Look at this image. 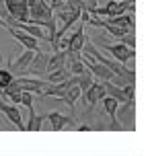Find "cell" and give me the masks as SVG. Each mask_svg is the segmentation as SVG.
Returning <instances> with one entry per match:
<instances>
[{"instance_id": "obj_1", "label": "cell", "mask_w": 148, "mask_h": 156, "mask_svg": "<svg viewBox=\"0 0 148 156\" xmlns=\"http://www.w3.org/2000/svg\"><path fill=\"white\" fill-rule=\"evenodd\" d=\"M97 43L101 47H105L113 55V60H117L119 64H125V62H130V60L136 58V49H130L124 43H105V39H97Z\"/></svg>"}, {"instance_id": "obj_2", "label": "cell", "mask_w": 148, "mask_h": 156, "mask_svg": "<svg viewBox=\"0 0 148 156\" xmlns=\"http://www.w3.org/2000/svg\"><path fill=\"white\" fill-rule=\"evenodd\" d=\"M2 4L13 19L21 21V23H29V8L25 4V0H2Z\"/></svg>"}, {"instance_id": "obj_3", "label": "cell", "mask_w": 148, "mask_h": 156, "mask_svg": "<svg viewBox=\"0 0 148 156\" xmlns=\"http://www.w3.org/2000/svg\"><path fill=\"white\" fill-rule=\"evenodd\" d=\"M47 58L49 55L45 54V51H35L33 54V60H31V64L27 66V72L25 74H29V76H45L47 74Z\"/></svg>"}, {"instance_id": "obj_4", "label": "cell", "mask_w": 148, "mask_h": 156, "mask_svg": "<svg viewBox=\"0 0 148 156\" xmlns=\"http://www.w3.org/2000/svg\"><path fill=\"white\" fill-rule=\"evenodd\" d=\"M16 82L21 86V90L31 93V94H41L43 88L47 86V82L43 78H35V76H21V78H16Z\"/></svg>"}, {"instance_id": "obj_5", "label": "cell", "mask_w": 148, "mask_h": 156, "mask_svg": "<svg viewBox=\"0 0 148 156\" xmlns=\"http://www.w3.org/2000/svg\"><path fill=\"white\" fill-rule=\"evenodd\" d=\"M0 113H4V115H6V119H10V123L15 125L16 129H21V132L25 129L23 117H21V111H19V107H13V105H8V103L0 101Z\"/></svg>"}, {"instance_id": "obj_6", "label": "cell", "mask_w": 148, "mask_h": 156, "mask_svg": "<svg viewBox=\"0 0 148 156\" xmlns=\"http://www.w3.org/2000/svg\"><path fill=\"white\" fill-rule=\"evenodd\" d=\"M85 23H78V29L72 33L70 37H68V47H66V51H76V54H82L80 49L85 45Z\"/></svg>"}, {"instance_id": "obj_7", "label": "cell", "mask_w": 148, "mask_h": 156, "mask_svg": "<svg viewBox=\"0 0 148 156\" xmlns=\"http://www.w3.org/2000/svg\"><path fill=\"white\" fill-rule=\"evenodd\" d=\"M6 31L10 33V35H13V37H15L16 41H19V43L25 47V49L39 51V41H37L35 37H31V35H27V33H23V31H19V29H10V27H8Z\"/></svg>"}, {"instance_id": "obj_8", "label": "cell", "mask_w": 148, "mask_h": 156, "mask_svg": "<svg viewBox=\"0 0 148 156\" xmlns=\"http://www.w3.org/2000/svg\"><path fill=\"white\" fill-rule=\"evenodd\" d=\"M82 97H85V103L86 107H93V105H97L99 101H103L107 94H105V88H103V84H99V82H95L88 90H85L82 93Z\"/></svg>"}, {"instance_id": "obj_9", "label": "cell", "mask_w": 148, "mask_h": 156, "mask_svg": "<svg viewBox=\"0 0 148 156\" xmlns=\"http://www.w3.org/2000/svg\"><path fill=\"white\" fill-rule=\"evenodd\" d=\"M101 103H103L105 113L111 117V123H113L111 127H113V129H119V125H117V109H119V103H117L115 99H111V97H105Z\"/></svg>"}, {"instance_id": "obj_10", "label": "cell", "mask_w": 148, "mask_h": 156, "mask_svg": "<svg viewBox=\"0 0 148 156\" xmlns=\"http://www.w3.org/2000/svg\"><path fill=\"white\" fill-rule=\"evenodd\" d=\"M43 119H47L49 123H52V129H64L68 123H72L70 117L62 115V113H58V111H52V113H47L43 115Z\"/></svg>"}, {"instance_id": "obj_11", "label": "cell", "mask_w": 148, "mask_h": 156, "mask_svg": "<svg viewBox=\"0 0 148 156\" xmlns=\"http://www.w3.org/2000/svg\"><path fill=\"white\" fill-rule=\"evenodd\" d=\"M68 86H70V82L68 80H64V82H58V84H47L45 88H43V97H58V99H62L64 94H66V90H68Z\"/></svg>"}, {"instance_id": "obj_12", "label": "cell", "mask_w": 148, "mask_h": 156, "mask_svg": "<svg viewBox=\"0 0 148 156\" xmlns=\"http://www.w3.org/2000/svg\"><path fill=\"white\" fill-rule=\"evenodd\" d=\"M103 88H105V94H107V97H111V99H115L119 105H125V103H130V101H128V97L124 94V90H121L119 86L111 84V82H103Z\"/></svg>"}, {"instance_id": "obj_13", "label": "cell", "mask_w": 148, "mask_h": 156, "mask_svg": "<svg viewBox=\"0 0 148 156\" xmlns=\"http://www.w3.org/2000/svg\"><path fill=\"white\" fill-rule=\"evenodd\" d=\"M19 31L27 33V35H31V37H35L37 41H47V35L43 33V27H39V25H31V23H23L21 25V29Z\"/></svg>"}, {"instance_id": "obj_14", "label": "cell", "mask_w": 148, "mask_h": 156, "mask_svg": "<svg viewBox=\"0 0 148 156\" xmlns=\"http://www.w3.org/2000/svg\"><path fill=\"white\" fill-rule=\"evenodd\" d=\"M58 68H66V51H54V55L47 58V72H54Z\"/></svg>"}, {"instance_id": "obj_15", "label": "cell", "mask_w": 148, "mask_h": 156, "mask_svg": "<svg viewBox=\"0 0 148 156\" xmlns=\"http://www.w3.org/2000/svg\"><path fill=\"white\" fill-rule=\"evenodd\" d=\"M68 78H70V72H68V68H58V70L47 72V74H45V82H47V84H58V82L68 80Z\"/></svg>"}, {"instance_id": "obj_16", "label": "cell", "mask_w": 148, "mask_h": 156, "mask_svg": "<svg viewBox=\"0 0 148 156\" xmlns=\"http://www.w3.org/2000/svg\"><path fill=\"white\" fill-rule=\"evenodd\" d=\"M33 54H35V51H31V49H25L23 51V55H19V58H16L15 62H13V68H15V70H27V66H29V64H31V60H33Z\"/></svg>"}, {"instance_id": "obj_17", "label": "cell", "mask_w": 148, "mask_h": 156, "mask_svg": "<svg viewBox=\"0 0 148 156\" xmlns=\"http://www.w3.org/2000/svg\"><path fill=\"white\" fill-rule=\"evenodd\" d=\"M80 88H78L76 84L74 86H68V90H66V94H64L62 97V101L66 103V105H68V107H74V103L78 101V97H80Z\"/></svg>"}, {"instance_id": "obj_18", "label": "cell", "mask_w": 148, "mask_h": 156, "mask_svg": "<svg viewBox=\"0 0 148 156\" xmlns=\"http://www.w3.org/2000/svg\"><path fill=\"white\" fill-rule=\"evenodd\" d=\"M41 121H43V115H37V113H35V107H33V109H29V123L25 125V129L37 132L39 127H41Z\"/></svg>"}, {"instance_id": "obj_19", "label": "cell", "mask_w": 148, "mask_h": 156, "mask_svg": "<svg viewBox=\"0 0 148 156\" xmlns=\"http://www.w3.org/2000/svg\"><path fill=\"white\" fill-rule=\"evenodd\" d=\"M103 29L109 33V35H113L115 39H121L124 35H128V31H125V29H121V27H115V25L107 23V19H105V25H103Z\"/></svg>"}, {"instance_id": "obj_20", "label": "cell", "mask_w": 148, "mask_h": 156, "mask_svg": "<svg viewBox=\"0 0 148 156\" xmlns=\"http://www.w3.org/2000/svg\"><path fill=\"white\" fill-rule=\"evenodd\" d=\"M80 58H82V55H80ZM66 68H68V72H70V74H82V72H86V66L82 64V60L68 62V64H66Z\"/></svg>"}, {"instance_id": "obj_21", "label": "cell", "mask_w": 148, "mask_h": 156, "mask_svg": "<svg viewBox=\"0 0 148 156\" xmlns=\"http://www.w3.org/2000/svg\"><path fill=\"white\" fill-rule=\"evenodd\" d=\"M13 80H15L13 72H10V70H2V68H0V90H2L4 86H8Z\"/></svg>"}, {"instance_id": "obj_22", "label": "cell", "mask_w": 148, "mask_h": 156, "mask_svg": "<svg viewBox=\"0 0 148 156\" xmlns=\"http://www.w3.org/2000/svg\"><path fill=\"white\" fill-rule=\"evenodd\" d=\"M119 43H124L125 47L134 49V47H136V35H134V33H128V35H124V37L119 39Z\"/></svg>"}, {"instance_id": "obj_23", "label": "cell", "mask_w": 148, "mask_h": 156, "mask_svg": "<svg viewBox=\"0 0 148 156\" xmlns=\"http://www.w3.org/2000/svg\"><path fill=\"white\" fill-rule=\"evenodd\" d=\"M21 105L27 107V109H33V94L31 93H21Z\"/></svg>"}, {"instance_id": "obj_24", "label": "cell", "mask_w": 148, "mask_h": 156, "mask_svg": "<svg viewBox=\"0 0 148 156\" xmlns=\"http://www.w3.org/2000/svg\"><path fill=\"white\" fill-rule=\"evenodd\" d=\"M0 27H4V29H6V23L2 21V16H0Z\"/></svg>"}, {"instance_id": "obj_25", "label": "cell", "mask_w": 148, "mask_h": 156, "mask_svg": "<svg viewBox=\"0 0 148 156\" xmlns=\"http://www.w3.org/2000/svg\"><path fill=\"white\" fill-rule=\"evenodd\" d=\"M115 2H121V0H115Z\"/></svg>"}]
</instances>
